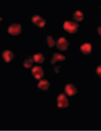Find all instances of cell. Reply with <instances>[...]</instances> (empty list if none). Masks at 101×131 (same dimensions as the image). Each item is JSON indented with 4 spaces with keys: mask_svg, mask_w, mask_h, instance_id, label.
Masks as SVG:
<instances>
[{
    "mask_svg": "<svg viewBox=\"0 0 101 131\" xmlns=\"http://www.w3.org/2000/svg\"><path fill=\"white\" fill-rule=\"evenodd\" d=\"M69 46V43L66 38L61 37L57 40L56 43L57 48L60 51H65L67 49Z\"/></svg>",
    "mask_w": 101,
    "mask_h": 131,
    "instance_id": "cell-4",
    "label": "cell"
},
{
    "mask_svg": "<svg viewBox=\"0 0 101 131\" xmlns=\"http://www.w3.org/2000/svg\"><path fill=\"white\" fill-rule=\"evenodd\" d=\"M21 25L18 23H12L8 29V32L12 36L19 35L21 33Z\"/></svg>",
    "mask_w": 101,
    "mask_h": 131,
    "instance_id": "cell-3",
    "label": "cell"
},
{
    "mask_svg": "<svg viewBox=\"0 0 101 131\" xmlns=\"http://www.w3.org/2000/svg\"><path fill=\"white\" fill-rule=\"evenodd\" d=\"M33 62V59L32 57H29L25 59L23 63V66L26 69H29L32 66Z\"/></svg>",
    "mask_w": 101,
    "mask_h": 131,
    "instance_id": "cell-14",
    "label": "cell"
},
{
    "mask_svg": "<svg viewBox=\"0 0 101 131\" xmlns=\"http://www.w3.org/2000/svg\"><path fill=\"white\" fill-rule=\"evenodd\" d=\"M50 84L48 80L43 79L39 81L37 84V87L41 90H47L50 87Z\"/></svg>",
    "mask_w": 101,
    "mask_h": 131,
    "instance_id": "cell-10",
    "label": "cell"
},
{
    "mask_svg": "<svg viewBox=\"0 0 101 131\" xmlns=\"http://www.w3.org/2000/svg\"><path fill=\"white\" fill-rule=\"evenodd\" d=\"M47 43L50 48L53 47L55 45V41L51 36H47Z\"/></svg>",
    "mask_w": 101,
    "mask_h": 131,
    "instance_id": "cell-15",
    "label": "cell"
},
{
    "mask_svg": "<svg viewBox=\"0 0 101 131\" xmlns=\"http://www.w3.org/2000/svg\"><path fill=\"white\" fill-rule=\"evenodd\" d=\"M2 58L6 63H9L14 58V54L12 51L9 50H6L3 52L2 54Z\"/></svg>",
    "mask_w": 101,
    "mask_h": 131,
    "instance_id": "cell-8",
    "label": "cell"
},
{
    "mask_svg": "<svg viewBox=\"0 0 101 131\" xmlns=\"http://www.w3.org/2000/svg\"><path fill=\"white\" fill-rule=\"evenodd\" d=\"M73 18L76 21H82L84 19V14L80 11H76L73 15Z\"/></svg>",
    "mask_w": 101,
    "mask_h": 131,
    "instance_id": "cell-12",
    "label": "cell"
},
{
    "mask_svg": "<svg viewBox=\"0 0 101 131\" xmlns=\"http://www.w3.org/2000/svg\"><path fill=\"white\" fill-rule=\"evenodd\" d=\"M97 31H98V35L101 36V27H98Z\"/></svg>",
    "mask_w": 101,
    "mask_h": 131,
    "instance_id": "cell-17",
    "label": "cell"
},
{
    "mask_svg": "<svg viewBox=\"0 0 101 131\" xmlns=\"http://www.w3.org/2000/svg\"><path fill=\"white\" fill-rule=\"evenodd\" d=\"M32 73L34 78L36 79H40L44 76V71L41 66H36L32 69Z\"/></svg>",
    "mask_w": 101,
    "mask_h": 131,
    "instance_id": "cell-5",
    "label": "cell"
},
{
    "mask_svg": "<svg viewBox=\"0 0 101 131\" xmlns=\"http://www.w3.org/2000/svg\"><path fill=\"white\" fill-rule=\"evenodd\" d=\"M66 59V57L60 53H54L51 60V64H53L58 61H62Z\"/></svg>",
    "mask_w": 101,
    "mask_h": 131,
    "instance_id": "cell-11",
    "label": "cell"
},
{
    "mask_svg": "<svg viewBox=\"0 0 101 131\" xmlns=\"http://www.w3.org/2000/svg\"><path fill=\"white\" fill-rule=\"evenodd\" d=\"M96 72L98 76L101 78V65L98 66L96 69Z\"/></svg>",
    "mask_w": 101,
    "mask_h": 131,
    "instance_id": "cell-16",
    "label": "cell"
},
{
    "mask_svg": "<svg viewBox=\"0 0 101 131\" xmlns=\"http://www.w3.org/2000/svg\"><path fill=\"white\" fill-rule=\"evenodd\" d=\"M57 106L59 108H65L69 106V101L63 94L59 95L57 99Z\"/></svg>",
    "mask_w": 101,
    "mask_h": 131,
    "instance_id": "cell-2",
    "label": "cell"
},
{
    "mask_svg": "<svg viewBox=\"0 0 101 131\" xmlns=\"http://www.w3.org/2000/svg\"><path fill=\"white\" fill-rule=\"evenodd\" d=\"M33 59L34 61L39 64L42 63L44 60V56L42 53H37L35 54L33 57Z\"/></svg>",
    "mask_w": 101,
    "mask_h": 131,
    "instance_id": "cell-13",
    "label": "cell"
},
{
    "mask_svg": "<svg viewBox=\"0 0 101 131\" xmlns=\"http://www.w3.org/2000/svg\"><path fill=\"white\" fill-rule=\"evenodd\" d=\"M63 27L67 32L71 34H73L77 31L79 28V25L76 22L66 21L63 23Z\"/></svg>",
    "mask_w": 101,
    "mask_h": 131,
    "instance_id": "cell-1",
    "label": "cell"
},
{
    "mask_svg": "<svg viewBox=\"0 0 101 131\" xmlns=\"http://www.w3.org/2000/svg\"><path fill=\"white\" fill-rule=\"evenodd\" d=\"M64 91L67 95L72 96L77 93V90L74 85L68 84L65 85L64 87Z\"/></svg>",
    "mask_w": 101,
    "mask_h": 131,
    "instance_id": "cell-7",
    "label": "cell"
},
{
    "mask_svg": "<svg viewBox=\"0 0 101 131\" xmlns=\"http://www.w3.org/2000/svg\"><path fill=\"white\" fill-rule=\"evenodd\" d=\"M32 23L39 27L42 28L46 24V21L38 15H35L32 18Z\"/></svg>",
    "mask_w": 101,
    "mask_h": 131,
    "instance_id": "cell-6",
    "label": "cell"
},
{
    "mask_svg": "<svg viewBox=\"0 0 101 131\" xmlns=\"http://www.w3.org/2000/svg\"><path fill=\"white\" fill-rule=\"evenodd\" d=\"M80 49L84 54L89 55L92 52V46L90 43H85L80 46Z\"/></svg>",
    "mask_w": 101,
    "mask_h": 131,
    "instance_id": "cell-9",
    "label": "cell"
}]
</instances>
